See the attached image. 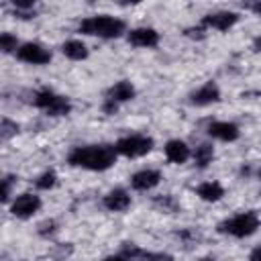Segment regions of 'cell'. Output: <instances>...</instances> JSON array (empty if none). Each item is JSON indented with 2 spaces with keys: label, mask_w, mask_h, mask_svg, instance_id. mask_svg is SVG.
Masks as SVG:
<instances>
[{
  "label": "cell",
  "mask_w": 261,
  "mask_h": 261,
  "mask_svg": "<svg viewBox=\"0 0 261 261\" xmlns=\"http://www.w3.org/2000/svg\"><path fill=\"white\" fill-rule=\"evenodd\" d=\"M165 157H167L171 163H186V161L192 157V151H190V147H188L184 141L171 139V141H167V145H165Z\"/></svg>",
  "instance_id": "obj_14"
},
{
  "label": "cell",
  "mask_w": 261,
  "mask_h": 261,
  "mask_svg": "<svg viewBox=\"0 0 261 261\" xmlns=\"http://www.w3.org/2000/svg\"><path fill=\"white\" fill-rule=\"evenodd\" d=\"M16 57L31 65H45L51 61V51L41 43H22L16 49Z\"/></svg>",
  "instance_id": "obj_6"
},
{
  "label": "cell",
  "mask_w": 261,
  "mask_h": 261,
  "mask_svg": "<svg viewBox=\"0 0 261 261\" xmlns=\"http://www.w3.org/2000/svg\"><path fill=\"white\" fill-rule=\"evenodd\" d=\"M202 261H216V259H214V257H204Z\"/></svg>",
  "instance_id": "obj_27"
},
{
  "label": "cell",
  "mask_w": 261,
  "mask_h": 261,
  "mask_svg": "<svg viewBox=\"0 0 261 261\" xmlns=\"http://www.w3.org/2000/svg\"><path fill=\"white\" fill-rule=\"evenodd\" d=\"M33 102H35L37 108L45 110L49 116H65V114H69V110H71L69 100H67L65 96H61V94H55V92L49 90V88L39 90V92L35 94Z\"/></svg>",
  "instance_id": "obj_4"
},
{
  "label": "cell",
  "mask_w": 261,
  "mask_h": 261,
  "mask_svg": "<svg viewBox=\"0 0 261 261\" xmlns=\"http://www.w3.org/2000/svg\"><path fill=\"white\" fill-rule=\"evenodd\" d=\"M196 194L204 200V202H218L224 196V188L218 181H204L196 188Z\"/></svg>",
  "instance_id": "obj_17"
},
{
  "label": "cell",
  "mask_w": 261,
  "mask_h": 261,
  "mask_svg": "<svg viewBox=\"0 0 261 261\" xmlns=\"http://www.w3.org/2000/svg\"><path fill=\"white\" fill-rule=\"evenodd\" d=\"M18 39L12 33H0V51L2 53H16Z\"/></svg>",
  "instance_id": "obj_20"
},
{
  "label": "cell",
  "mask_w": 261,
  "mask_h": 261,
  "mask_svg": "<svg viewBox=\"0 0 261 261\" xmlns=\"http://www.w3.org/2000/svg\"><path fill=\"white\" fill-rule=\"evenodd\" d=\"M69 165L88 171H106L116 163L114 145H84L73 147L67 155Z\"/></svg>",
  "instance_id": "obj_1"
},
{
  "label": "cell",
  "mask_w": 261,
  "mask_h": 261,
  "mask_svg": "<svg viewBox=\"0 0 261 261\" xmlns=\"http://www.w3.org/2000/svg\"><path fill=\"white\" fill-rule=\"evenodd\" d=\"M192 157H194V163L198 167H208L212 163V159H214V147L210 143H202V145H198L194 149Z\"/></svg>",
  "instance_id": "obj_18"
},
{
  "label": "cell",
  "mask_w": 261,
  "mask_h": 261,
  "mask_svg": "<svg viewBox=\"0 0 261 261\" xmlns=\"http://www.w3.org/2000/svg\"><path fill=\"white\" fill-rule=\"evenodd\" d=\"M135 261H173V257L169 253H145V251H137Z\"/></svg>",
  "instance_id": "obj_23"
},
{
  "label": "cell",
  "mask_w": 261,
  "mask_h": 261,
  "mask_svg": "<svg viewBox=\"0 0 261 261\" xmlns=\"http://www.w3.org/2000/svg\"><path fill=\"white\" fill-rule=\"evenodd\" d=\"M135 98V86L130 84V82H126V80H120V82H116L114 86H110L108 88V92H106V102H112V104H122V102H128V100H133Z\"/></svg>",
  "instance_id": "obj_13"
},
{
  "label": "cell",
  "mask_w": 261,
  "mask_h": 261,
  "mask_svg": "<svg viewBox=\"0 0 261 261\" xmlns=\"http://www.w3.org/2000/svg\"><path fill=\"white\" fill-rule=\"evenodd\" d=\"M128 43L135 45V47H145V49H151V47H157L159 45V33L151 27H139V29H133L128 31L126 35Z\"/></svg>",
  "instance_id": "obj_9"
},
{
  "label": "cell",
  "mask_w": 261,
  "mask_h": 261,
  "mask_svg": "<svg viewBox=\"0 0 261 261\" xmlns=\"http://www.w3.org/2000/svg\"><path fill=\"white\" fill-rule=\"evenodd\" d=\"M12 186H14V177H12V175L0 177V202H6V200H8Z\"/></svg>",
  "instance_id": "obj_24"
},
{
  "label": "cell",
  "mask_w": 261,
  "mask_h": 261,
  "mask_svg": "<svg viewBox=\"0 0 261 261\" xmlns=\"http://www.w3.org/2000/svg\"><path fill=\"white\" fill-rule=\"evenodd\" d=\"M126 31V24L122 18L110 16V14H94L80 22V33L100 37V39H116Z\"/></svg>",
  "instance_id": "obj_2"
},
{
  "label": "cell",
  "mask_w": 261,
  "mask_h": 261,
  "mask_svg": "<svg viewBox=\"0 0 261 261\" xmlns=\"http://www.w3.org/2000/svg\"><path fill=\"white\" fill-rule=\"evenodd\" d=\"M218 100H220V90L214 82H206L204 86H200L198 90H194L190 94V104L192 106H210Z\"/></svg>",
  "instance_id": "obj_10"
},
{
  "label": "cell",
  "mask_w": 261,
  "mask_h": 261,
  "mask_svg": "<svg viewBox=\"0 0 261 261\" xmlns=\"http://www.w3.org/2000/svg\"><path fill=\"white\" fill-rule=\"evenodd\" d=\"M18 133V124L12 122L10 118H0V141L4 139H10Z\"/></svg>",
  "instance_id": "obj_22"
},
{
  "label": "cell",
  "mask_w": 261,
  "mask_h": 261,
  "mask_svg": "<svg viewBox=\"0 0 261 261\" xmlns=\"http://www.w3.org/2000/svg\"><path fill=\"white\" fill-rule=\"evenodd\" d=\"M257 228H259V214L255 210L239 212V214H234V216H230L218 224V232L234 237V239L251 237L253 232H257Z\"/></svg>",
  "instance_id": "obj_3"
},
{
  "label": "cell",
  "mask_w": 261,
  "mask_h": 261,
  "mask_svg": "<svg viewBox=\"0 0 261 261\" xmlns=\"http://www.w3.org/2000/svg\"><path fill=\"white\" fill-rule=\"evenodd\" d=\"M104 206L110 212H122V210H126L130 206V196H128L126 190L116 188V190H112V192H108L104 196Z\"/></svg>",
  "instance_id": "obj_15"
},
{
  "label": "cell",
  "mask_w": 261,
  "mask_h": 261,
  "mask_svg": "<svg viewBox=\"0 0 261 261\" xmlns=\"http://www.w3.org/2000/svg\"><path fill=\"white\" fill-rule=\"evenodd\" d=\"M153 145H155L153 139L147 135H126V137L116 141L114 151H116V155H124V157L135 159V157L147 155L153 149Z\"/></svg>",
  "instance_id": "obj_5"
},
{
  "label": "cell",
  "mask_w": 261,
  "mask_h": 261,
  "mask_svg": "<svg viewBox=\"0 0 261 261\" xmlns=\"http://www.w3.org/2000/svg\"><path fill=\"white\" fill-rule=\"evenodd\" d=\"M239 22V14L232 10H218L202 16V29H216V31H228Z\"/></svg>",
  "instance_id": "obj_7"
},
{
  "label": "cell",
  "mask_w": 261,
  "mask_h": 261,
  "mask_svg": "<svg viewBox=\"0 0 261 261\" xmlns=\"http://www.w3.org/2000/svg\"><path fill=\"white\" fill-rule=\"evenodd\" d=\"M153 204H155L157 208H161L163 212H175V210L179 208L177 200H175L171 194H165V196H157V198L153 200Z\"/></svg>",
  "instance_id": "obj_19"
},
{
  "label": "cell",
  "mask_w": 261,
  "mask_h": 261,
  "mask_svg": "<svg viewBox=\"0 0 261 261\" xmlns=\"http://www.w3.org/2000/svg\"><path fill=\"white\" fill-rule=\"evenodd\" d=\"M249 261H259V249H253V253H251Z\"/></svg>",
  "instance_id": "obj_26"
},
{
  "label": "cell",
  "mask_w": 261,
  "mask_h": 261,
  "mask_svg": "<svg viewBox=\"0 0 261 261\" xmlns=\"http://www.w3.org/2000/svg\"><path fill=\"white\" fill-rule=\"evenodd\" d=\"M61 53L67 57V59H71V61H82V59H86L88 57V47H86V43L84 41H80V39H69V41H65L63 45H61Z\"/></svg>",
  "instance_id": "obj_16"
},
{
  "label": "cell",
  "mask_w": 261,
  "mask_h": 261,
  "mask_svg": "<svg viewBox=\"0 0 261 261\" xmlns=\"http://www.w3.org/2000/svg\"><path fill=\"white\" fill-rule=\"evenodd\" d=\"M104 261H130V259L124 257V255H112V257H106Z\"/></svg>",
  "instance_id": "obj_25"
},
{
  "label": "cell",
  "mask_w": 261,
  "mask_h": 261,
  "mask_svg": "<svg viewBox=\"0 0 261 261\" xmlns=\"http://www.w3.org/2000/svg\"><path fill=\"white\" fill-rule=\"evenodd\" d=\"M41 208V198L35 194H20L16 196V200L10 206L12 216L16 218H31L33 214H37Z\"/></svg>",
  "instance_id": "obj_8"
},
{
  "label": "cell",
  "mask_w": 261,
  "mask_h": 261,
  "mask_svg": "<svg viewBox=\"0 0 261 261\" xmlns=\"http://www.w3.org/2000/svg\"><path fill=\"white\" fill-rule=\"evenodd\" d=\"M208 135L212 139H218V141H224V143H232L239 139L241 130L234 122H228V120H216V122H210L208 124Z\"/></svg>",
  "instance_id": "obj_11"
},
{
  "label": "cell",
  "mask_w": 261,
  "mask_h": 261,
  "mask_svg": "<svg viewBox=\"0 0 261 261\" xmlns=\"http://www.w3.org/2000/svg\"><path fill=\"white\" fill-rule=\"evenodd\" d=\"M55 184H57V173H55L53 169H47V171L41 173V175L37 177V181H35V186H37L39 190H51Z\"/></svg>",
  "instance_id": "obj_21"
},
{
  "label": "cell",
  "mask_w": 261,
  "mask_h": 261,
  "mask_svg": "<svg viewBox=\"0 0 261 261\" xmlns=\"http://www.w3.org/2000/svg\"><path fill=\"white\" fill-rule=\"evenodd\" d=\"M159 181H161V173L157 169H141V171H137V173L130 175V186L137 192L153 190Z\"/></svg>",
  "instance_id": "obj_12"
}]
</instances>
